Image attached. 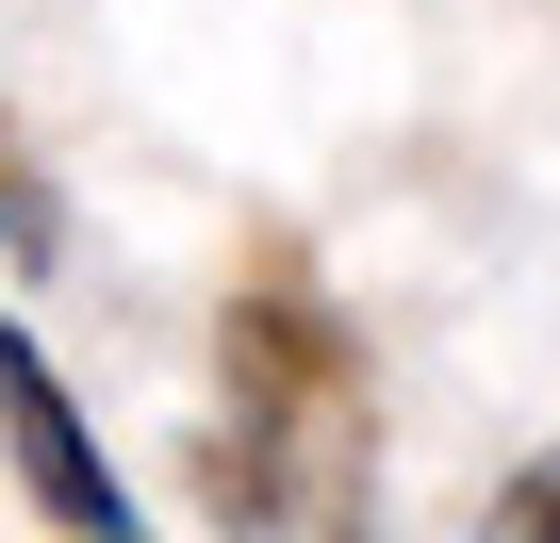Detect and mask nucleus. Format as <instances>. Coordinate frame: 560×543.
Returning a JSON list of instances; mask_svg holds the SVG:
<instances>
[{
  "label": "nucleus",
  "mask_w": 560,
  "mask_h": 543,
  "mask_svg": "<svg viewBox=\"0 0 560 543\" xmlns=\"http://www.w3.org/2000/svg\"><path fill=\"white\" fill-rule=\"evenodd\" d=\"M214 363H231L247 428H280V445H363V346H347L298 281H231Z\"/></svg>",
  "instance_id": "1"
},
{
  "label": "nucleus",
  "mask_w": 560,
  "mask_h": 543,
  "mask_svg": "<svg viewBox=\"0 0 560 543\" xmlns=\"http://www.w3.org/2000/svg\"><path fill=\"white\" fill-rule=\"evenodd\" d=\"M0 461H18V494L67 527V543H116L132 527V477L100 461V428H83V396L50 379V346L0 314Z\"/></svg>",
  "instance_id": "2"
},
{
  "label": "nucleus",
  "mask_w": 560,
  "mask_h": 543,
  "mask_svg": "<svg viewBox=\"0 0 560 543\" xmlns=\"http://www.w3.org/2000/svg\"><path fill=\"white\" fill-rule=\"evenodd\" d=\"M494 543H560V445H544V461L494 494Z\"/></svg>",
  "instance_id": "3"
},
{
  "label": "nucleus",
  "mask_w": 560,
  "mask_h": 543,
  "mask_svg": "<svg viewBox=\"0 0 560 543\" xmlns=\"http://www.w3.org/2000/svg\"><path fill=\"white\" fill-rule=\"evenodd\" d=\"M34 231H50V214H34V181L0 165V247H34Z\"/></svg>",
  "instance_id": "4"
},
{
  "label": "nucleus",
  "mask_w": 560,
  "mask_h": 543,
  "mask_svg": "<svg viewBox=\"0 0 560 543\" xmlns=\"http://www.w3.org/2000/svg\"><path fill=\"white\" fill-rule=\"evenodd\" d=\"M116 543H149V527H116Z\"/></svg>",
  "instance_id": "5"
}]
</instances>
